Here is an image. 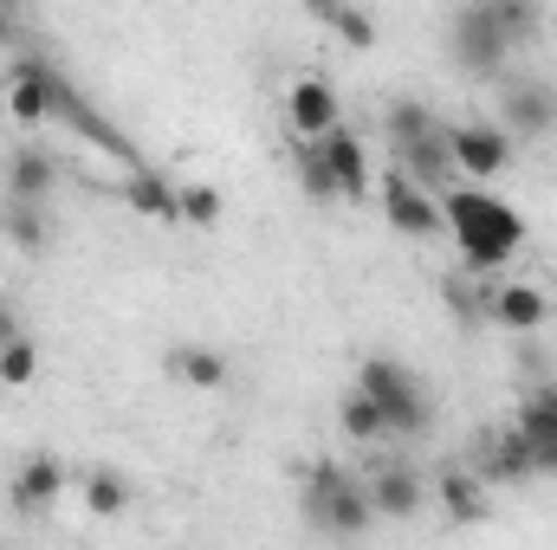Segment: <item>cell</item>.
<instances>
[{"label":"cell","mask_w":557,"mask_h":550,"mask_svg":"<svg viewBox=\"0 0 557 550\" xmlns=\"http://www.w3.org/2000/svg\"><path fill=\"white\" fill-rule=\"evenodd\" d=\"M337 7H344V0H305V13H311V20H324V26L337 20Z\"/></svg>","instance_id":"obj_32"},{"label":"cell","mask_w":557,"mask_h":550,"mask_svg":"<svg viewBox=\"0 0 557 550\" xmlns=\"http://www.w3.org/2000/svg\"><path fill=\"white\" fill-rule=\"evenodd\" d=\"M0 240L20 247V253H46V240H52V227H46V201L0 195Z\"/></svg>","instance_id":"obj_17"},{"label":"cell","mask_w":557,"mask_h":550,"mask_svg":"<svg viewBox=\"0 0 557 550\" xmlns=\"http://www.w3.org/2000/svg\"><path fill=\"white\" fill-rule=\"evenodd\" d=\"M493 13H499V26H506L512 46L539 39V0H493Z\"/></svg>","instance_id":"obj_30"},{"label":"cell","mask_w":557,"mask_h":550,"mask_svg":"<svg viewBox=\"0 0 557 550\" xmlns=\"http://www.w3.org/2000/svg\"><path fill=\"white\" fill-rule=\"evenodd\" d=\"M480 479L486 486H525V479H539V460H532V440L519 434V421L499 427V434H480Z\"/></svg>","instance_id":"obj_9"},{"label":"cell","mask_w":557,"mask_h":550,"mask_svg":"<svg viewBox=\"0 0 557 550\" xmlns=\"http://www.w3.org/2000/svg\"><path fill=\"white\" fill-rule=\"evenodd\" d=\"M33 376H39V343L20 330L13 343H0V383H7V389H26Z\"/></svg>","instance_id":"obj_26"},{"label":"cell","mask_w":557,"mask_h":550,"mask_svg":"<svg viewBox=\"0 0 557 550\" xmlns=\"http://www.w3.org/2000/svg\"><path fill=\"white\" fill-rule=\"evenodd\" d=\"M175 201H182V221L188 227H214L227 208H221V188H208V182H188V188H175Z\"/></svg>","instance_id":"obj_28"},{"label":"cell","mask_w":557,"mask_h":550,"mask_svg":"<svg viewBox=\"0 0 557 550\" xmlns=\"http://www.w3.org/2000/svg\"><path fill=\"white\" fill-rule=\"evenodd\" d=\"M13 337H20V311L0 298V343H13Z\"/></svg>","instance_id":"obj_31"},{"label":"cell","mask_w":557,"mask_h":550,"mask_svg":"<svg viewBox=\"0 0 557 550\" xmlns=\"http://www.w3.org/2000/svg\"><path fill=\"white\" fill-rule=\"evenodd\" d=\"M318 149H324V162H331V175H337V201H363V195H370V155H363V142L350 137L344 124H331V130L318 137Z\"/></svg>","instance_id":"obj_13"},{"label":"cell","mask_w":557,"mask_h":550,"mask_svg":"<svg viewBox=\"0 0 557 550\" xmlns=\"http://www.w3.org/2000/svg\"><path fill=\"white\" fill-rule=\"evenodd\" d=\"M506 130L512 137H532V142L557 137V85H545V78H512L506 85Z\"/></svg>","instance_id":"obj_7"},{"label":"cell","mask_w":557,"mask_h":550,"mask_svg":"<svg viewBox=\"0 0 557 550\" xmlns=\"http://www.w3.org/2000/svg\"><path fill=\"white\" fill-rule=\"evenodd\" d=\"M7 195H26V201H46L52 188H59V162L39 149V142H20L13 155H7Z\"/></svg>","instance_id":"obj_16"},{"label":"cell","mask_w":557,"mask_h":550,"mask_svg":"<svg viewBox=\"0 0 557 550\" xmlns=\"http://www.w3.org/2000/svg\"><path fill=\"white\" fill-rule=\"evenodd\" d=\"M441 214H447V240L460 247L467 273H499L519 247H525V221L486 195V188H441Z\"/></svg>","instance_id":"obj_1"},{"label":"cell","mask_w":557,"mask_h":550,"mask_svg":"<svg viewBox=\"0 0 557 550\" xmlns=\"http://www.w3.org/2000/svg\"><path fill=\"white\" fill-rule=\"evenodd\" d=\"M85 505H91L98 518H124V505H131V479L111 473V466H98V473L85 479Z\"/></svg>","instance_id":"obj_25"},{"label":"cell","mask_w":557,"mask_h":550,"mask_svg":"<svg viewBox=\"0 0 557 550\" xmlns=\"http://www.w3.org/2000/svg\"><path fill=\"white\" fill-rule=\"evenodd\" d=\"M285 124H292L298 137H324L331 124H344V117H337V91H331V78H318V72L292 78V91H285Z\"/></svg>","instance_id":"obj_11"},{"label":"cell","mask_w":557,"mask_h":550,"mask_svg":"<svg viewBox=\"0 0 557 550\" xmlns=\"http://www.w3.org/2000/svg\"><path fill=\"white\" fill-rule=\"evenodd\" d=\"M396 155H403V168L416 175L428 195H441V188H454V182H460V168H454V149H447V124H434L428 137L403 142Z\"/></svg>","instance_id":"obj_12"},{"label":"cell","mask_w":557,"mask_h":550,"mask_svg":"<svg viewBox=\"0 0 557 550\" xmlns=\"http://www.w3.org/2000/svg\"><path fill=\"white\" fill-rule=\"evenodd\" d=\"M434 130V111L421 104V98H396L389 111H383V137H389V149H403V142H416Z\"/></svg>","instance_id":"obj_24"},{"label":"cell","mask_w":557,"mask_h":550,"mask_svg":"<svg viewBox=\"0 0 557 550\" xmlns=\"http://www.w3.org/2000/svg\"><path fill=\"white\" fill-rule=\"evenodd\" d=\"M383 214L403 240H447V214H441V195H428L409 168H389L383 175Z\"/></svg>","instance_id":"obj_5"},{"label":"cell","mask_w":557,"mask_h":550,"mask_svg":"<svg viewBox=\"0 0 557 550\" xmlns=\"http://www.w3.org/2000/svg\"><path fill=\"white\" fill-rule=\"evenodd\" d=\"M337 421H344V434H350V440H363V447L389 440V421H383V409H376L363 389H350V396L337 402Z\"/></svg>","instance_id":"obj_22"},{"label":"cell","mask_w":557,"mask_h":550,"mask_svg":"<svg viewBox=\"0 0 557 550\" xmlns=\"http://www.w3.org/2000/svg\"><path fill=\"white\" fill-rule=\"evenodd\" d=\"M486 291H493L486 273H480V285H473V278H447V285H441V298H447V311H454L460 324H486Z\"/></svg>","instance_id":"obj_27"},{"label":"cell","mask_w":557,"mask_h":550,"mask_svg":"<svg viewBox=\"0 0 557 550\" xmlns=\"http://www.w3.org/2000/svg\"><path fill=\"white\" fill-rule=\"evenodd\" d=\"M59 492H65V466H59L52 453H33V460L13 473V505H20V512H46Z\"/></svg>","instance_id":"obj_19"},{"label":"cell","mask_w":557,"mask_h":550,"mask_svg":"<svg viewBox=\"0 0 557 550\" xmlns=\"http://www.w3.org/2000/svg\"><path fill=\"white\" fill-rule=\"evenodd\" d=\"M447 52H454V65L473 72V78H499V72H506L512 39H506L493 0H467V7L447 20Z\"/></svg>","instance_id":"obj_4"},{"label":"cell","mask_w":557,"mask_h":550,"mask_svg":"<svg viewBox=\"0 0 557 550\" xmlns=\"http://www.w3.org/2000/svg\"><path fill=\"white\" fill-rule=\"evenodd\" d=\"M363 486H370V505H376V518H416L421 499H428V486H421L416 466H376Z\"/></svg>","instance_id":"obj_15"},{"label":"cell","mask_w":557,"mask_h":550,"mask_svg":"<svg viewBox=\"0 0 557 550\" xmlns=\"http://www.w3.org/2000/svg\"><path fill=\"white\" fill-rule=\"evenodd\" d=\"M357 389L383 409L389 421V440H416L434 427V396L421 389V376L409 363H396V357H370L363 363V376H357Z\"/></svg>","instance_id":"obj_3"},{"label":"cell","mask_w":557,"mask_h":550,"mask_svg":"<svg viewBox=\"0 0 557 550\" xmlns=\"http://www.w3.org/2000/svg\"><path fill=\"white\" fill-rule=\"evenodd\" d=\"M447 149L467 182H493L512 168V130H499V124H447Z\"/></svg>","instance_id":"obj_6"},{"label":"cell","mask_w":557,"mask_h":550,"mask_svg":"<svg viewBox=\"0 0 557 550\" xmlns=\"http://www.w3.org/2000/svg\"><path fill=\"white\" fill-rule=\"evenodd\" d=\"M298 188H305V201H337V175H331L318 137H298Z\"/></svg>","instance_id":"obj_23"},{"label":"cell","mask_w":557,"mask_h":550,"mask_svg":"<svg viewBox=\"0 0 557 550\" xmlns=\"http://www.w3.org/2000/svg\"><path fill=\"white\" fill-rule=\"evenodd\" d=\"M486 317H493L499 330H512V337H532V330L552 324V298H545L532 278H512V285H493V291H486Z\"/></svg>","instance_id":"obj_8"},{"label":"cell","mask_w":557,"mask_h":550,"mask_svg":"<svg viewBox=\"0 0 557 550\" xmlns=\"http://www.w3.org/2000/svg\"><path fill=\"white\" fill-rule=\"evenodd\" d=\"M124 201H131L137 214H149V221H182L175 182H162V175H156V168H143V162L124 168Z\"/></svg>","instance_id":"obj_20"},{"label":"cell","mask_w":557,"mask_h":550,"mask_svg":"<svg viewBox=\"0 0 557 550\" xmlns=\"http://www.w3.org/2000/svg\"><path fill=\"white\" fill-rule=\"evenodd\" d=\"M305 518H311V532H331V538H363L370 525H376V505H370V486L363 479H350L344 466H331V460H318L311 473H305Z\"/></svg>","instance_id":"obj_2"},{"label":"cell","mask_w":557,"mask_h":550,"mask_svg":"<svg viewBox=\"0 0 557 550\" xmlns=\"http://www.w3.org/2000/svg\"><path fill=\"white\" fill-rule=\"evenodd\" d=\"M434 499H441V512H447L454 525H480V518H486V479L467 473V466H447V473L434 479Z\"/></svg>","instance_id":"obj_18"},{"label":"cell","mask_w":557,"mask_h":550,"mask_svg":"<svg viewBox=\"0 0 557 550\" xmlns=\"http://www.w3.org/2000/svg\"><path fill=\"white\" fill-rule=\"evenodd\" d=\"M331 33H337V39H344L350 52H370V46H376V20H370L363 7H350V0L337 7V20H331Z\"/></svg>","instance_id":"obj_29"},{"label":"cell","mask_w":557,"mask_h":550,"mask_svg":"<svg viewBox=\"0 0 557 550\" xmlns=\"http://www.w3.org/2000/svg\"><path fill=\"white\" fill-rule=\"evenodd\" d=\"M169 376H182L188 389L214 396V389H227V357H214L208 343H175L169 350Z\"/></svg>","instance_id":"obj_21"},{"label":"cell","mask_w":557,"mask_h":550,"mask_svg":"<svg viewBox=\"0 0 557 550\" xmlns=\"http://www.w3.org/2000/svg\"><path fill=\"white\" fill-rule=\"evenodd\" d=\"M20 7H26V0H0V13H20Z\"/></svg>","instance_id":"obj_33"},{"label":"cell","mask_w":557,"mask_h":550,"mask_svg":"<svg viewBox=\"0 0 557 550\" xmlns=\"http://www.w3.org/2000/svg\"><path fill=\"white\" fill-rule=\"evenodd\" d=\"M7 111H13L20 124H46V117H52V65H46V59L20 52V59L7 65Z\"/></svg>","instance_id":"obj_10"},{"label":"cell","mask_w":557,"mask_h":550,"mask_svg":"<svg viewBox=\"0 0 557 550\" xmlns=\"http://www.w3.org/2000/svg\"><path fill=\"white\" fill-rule=\"evenodd\" d=\"M519 434L532 440L539 473H557V383H539V389L519 402Z\"/></svg>","instance_id":"obj_14"}]
</instances>
